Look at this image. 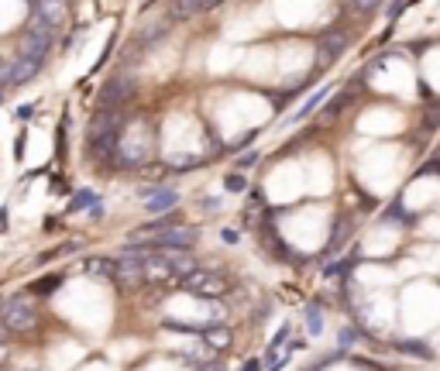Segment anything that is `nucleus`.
<instances>
[{"label": "nucleus", "mask_w": 440, "mask_h": 371, "mask_svg": "<svg viewBox=\"0 0 440 371\" xmlns=\"http://www.w3.org/2000/svg\"><path fill=\"white\" fill-rule=\"evenodd\" d=\"M52 31H55V28H48L45 21H38V17L31 14V21H28V31L21 35V55L45 62V55H48V48H52Z\"/></svg>", "instance_id": "f257e3e1"}, {"label": "nucleus", "mask_w": 440, "mask_h": 371, "mask_svg": "<svg viewBox=\"0 0 440 371\" xmlns=\"http://www.w3.org/2000/svg\"><path fill=\"white\" fill-rule=\"evenodd\" d=\"M183 289L186 292H193V296H206V299H217V296H224L231 282L224 279V275H217V272H206V268H193L186 279H183Z\"/></svg>", "instance_id": "f03ea898"}, {"label": "nucleus", "mask_w": 440, "mask_h": 371, "mask_svg": "<svg viewBox=\"0 0 440 371\" xmlns=\"http://www.w3.org/2000/svg\"><path fill=\"white\" fill-rule=\"evenodd\" d=\"M0 320H3V327L10 330V333H24V330L35 327V320H38V310L24 299V296H17V299H10L3 310H0Z\"/></svg>", "instance_id": "7ed1b4c3"}, {"label": "nucleus", "mask_w": 440, "mask_h": 371, "mask_svg": "<svg viewBox=\"0 0 440 371\" xmlns=\"http://www.w3.org/2000/svg\"><path fill=\"white\" fill-rule=\"evenodd\" d=\"M200 241V231L197 227H186V224H169L159 231V245L155 247H193Z\"/></svg>", "instance_id": "20e7f679"}, {"label": "nucleus", "mask_w": 440, "mask_h": 371, "mask_svg": "<svg viewBox=\"0 0 440 371\" xmlns=\"http://www.w3.org/2000/svg\"><path fill=\"white\" fill-rule=\"evenodd\" d=\"M118 162L127 168H138V165L148 162V141L145 138H124L118 141Z\"/></svg>", "instance_id": "39448f33"}, {"label": "nucleus", "mask_w": 440, "mask_h": 371, "mask_svg": "<svg viewBox=\"0 0 440 371\" xmlns=\"http://www.w3.org/2000/svg\"><path fill=\"white\" fill-rule=\"evenodd\" d=\"M131 93H134V80H131V76H118V80H111L107 86H104L100 103L111 107V110H118L124 100H131Z\"/></svg>", "instance_id": "423d86ee"}, {"label": "nucleus", "mask_w": 440, "mask_h": 371, "mask_svg": "<svg viewBox=\"0 0 440 371\" xmlns=\"http://www.w3.org/2000/svg\"><path fill=\"white\" fill-rule=\"evenodd\" d=\"M344 48H348V31H327L320 38V45H317V62H320V66H330Z\"/></svg>", "instance_id": "0eeeda50"}, {"label": "nucleus", "mask_w": 440, "mask_h": 371, "mask_svg": "<svg viewBox=\"0 0 440 371\" xmlns=\"http://www.w3.org/2000/svg\"><path fill=\"white\" fill-rule=\"evenodd\" d=\"M213 7H220V0H172L169 17H172V21H186V17L206 14V10H213Z\"/></svg>", "instance_id": "6e6552de"}, {"label": "nucleus", "mask_w": 440, "mask_h": 371, "mask_svg": "<svg viewBox=\"0 0 440 371\" xmlns=\"http://www.w3.org/2000/svg\"><path fill=\"white\" fill-rule=\"evenodd\" d=\"M162 251H165V261H169V268H172L176 279H186L193 268H200L197 258L190 254V247H162Z\"/></svg>", "instance_id": "1a4fd4ad"}, {"label": "nucleus", "mask_w": 440, "mask_h": 371, "mask_svg": "<svg viewBox=\"0 0 440 371\" xmlns=\"http://www.w3.org/2000/svg\"><path fill=\"white\" fill-rule=\"evenodd\" d=\"M35 17L45 21L48 28H59L69 17V7H66V0H35Z\"/></svg>", "instance_id": "9d476101"}, {"label": "nucleus", "mask_w": 440, "mask_h": 371, "mask_svg": "<svg viewBox=\"0 0 440 371\" xmlns=\"http://www.w3.org/2000/svg\"><path fill=\"white\" fill-rule=\"evenodd\" d=\"M176 203H179V193H176V189H145V210H148V213L176 210Z\"/></svg>", "instance_id": "9b49d317"}, {"label": "nucleus", "mask_w": 440, "mask_h": 371, "mask_svg": "<svg viewBox=\"0 0 440 371\" xmlns=\"http://www.w3.org/2000/svg\"><path fill=\"white\" fill-rule=\"evenodd\" d=\"M38 73H41V62H38V59L17 55V59H14V80H10V86H21V82L35 80Z\"/></svg>", "instance_id": "f8f14e48"}, {"label": "nucleus", "mask_w": 440, "mask_h": 371, "mask_svg": "<svg viewBox=\"0 0 440 371\" xmlns=\"http://www.w3.org/2000/svg\"><path fill=\"white\" fill-rule=\"evenodd\" d=\"M203 340L210 347H217V351H227L231 340H234V330L224 327V323H210V327H203Z\"/></svg>", "instance_id": "ddd939ff"}, {"label": "nucleus", "mask_w": 440, "mask_h": 371, "mask_svg": "<svg viewBox=\"0 0 440 371\" xmlns=\"http://www.w3.org/2000/svg\"><path fill=\"white\" fill-rule=\"evenodd\" d=\"M114 268H118V258H86L83 261V272L93 279H114Z\"/></svg>", "instance_id": "4468645a"}, {"label": "nucleus", "mask_w": 440, "mask_h": 371, "mask_svg": "<svg viewBox=\"0 0 440 371\" xmlns=\"http://www.w3.org/2000/svg\"><path fill=\"white\" fill-rule=\"evenodd\" d=\"M351 238V220L348 217H341L337 224H334V234H330V241H327V254H334V251H341V245Z\"/></svg>", "instance_id": "2eb2a0df"}, {"label": "nucleus", "mask_w": 440, "mask_h": 371, "mask_svg": "<svg viewBox=\"0 0 440 371\" xmlns=\"http://www.w3.org/2000/svg\"><path fill=\"white\" fill-rule=\"evenodd\" d=\"M327 93H330V86H320V89H317V93H313V96H310V100H306V103L299 107V114H296L292 121H303V117H310V114H313V110L320 107L323 100H327Z\"/></svg>", "instance_id": "dca6fc26"}, {"label": "nucleus", "mask_w": 440, "mask_h": 371, "mask_svg": "<svg viewBox=\"0 0 440 371\" xmlns=\"http://www.w3.org/2000/svg\"><path fill=\"white\" fill-rule=\"evenodd\" d=\"M402 354H416V358H434V351L427 347V344H420V340H399L396 344Z\"/></svg>", "instance_id": "f3484780"}, {"label": "nucleus", "mask_w": 440, "mask_h": 371, "mask_svg": "<svg viewBox=\"0 0 440 371\" xmlns=\"http://www.w3.org/2000/svg\"><path fill=\"white\" fill-rule=\"evenodd\" d=\"M165 31H169V21H159V24H148V28H145V31L138 35V41H141V45H152V41H159L162 35H165Z\"/></svg>", "instance_id": "a211bd4d"}, {"label": "nucleus", "mask_w": 440, "mask_h": 371, "mask_svg": "<svg viewBox=\"0 0 440 371\" xmlns=\"http://www.w3.org/2000/svg\"><path fill=\"white\" fill-rule=\"evenodd\" d=\"M97 203V193H90V189H83V193H76V200L69 203V210L76 213V210H83V206H93Z\"/></svg>", "instance_id": "6ab92c4d"}, {"label": "nucleus", "mask_w": 440, "mask_h": 371, "mask_svg": "<svg viewBox=\"0 0 440 371\" xmlns=\"http://www.w3.org/2000/svg\"><path fill=\"white\" fill-rule=\"evenodd\" d=\"M306 327H310V333H320V330H323V317H320V310H317V306H310V310H306Z\"/></svg>", "instance_id": "aec40b11"}, {"label": "nucleus", "mask_w": 440, "mask_h": 371, "mask_svg": "<svg viewBox=\"0 0 440 371\" xmlns=\"http://www.w3.org/2000/svg\"><path fill=\"white\" fill-rule=\"evenodd\" d=\"M10 80H14V59L0 62V89H3V86H10Z\"/></svg>", "instance_id": "412c9836"}, {"label": "nucleus", "mask_w": 440, "mask_h": 371, "mask_svg": "<svg viewBox=\"0 0 440 371\" xmlns=\"http://www.w3.org/2000/svg\"><path fill=\"white\" fill-rule=\"evenodd\" d=\"M224 186H227L231 193H244V189H248V179H244V175H227Z\"/></svg>", "instance_id": "4be33fe9"}, {"label": "nucleus", "mask_w": 440, "mask_h": 371, "mask_svg": "<svg viewBox=\"0 0 440 371\" xmlns=\"http://www.w3.org/2000/svg\"><path fill=\"white\" fill-rule=\"evenodd\" d=\"M351 7H355L358 14H371V10H378V7H382V0H355Z\"/></svg>", "instance_id": "5701e85b"}, {"label": "nucleus", "mask_w": 440, "mask_h": 371, "mask_svg": "<svg viewBox=\"0 0 440 371\" xmlns=\"http://www.w3.org/2000/svg\"><path fill=\"white\" fill-rule=\"evenodd\" d=\"M251 141H255V131H248V134H244V138H238V141H234V145H231V152H241V148H248V145H251Z\"/></svg>", "instance_id": "b1692460"}, {"label": "nucleus", "mask_w": 440, "mask_h": 371, "mask_svg": "<svg viewBox=\"0 0 440 371\" xmlns=\"http://www.w3.org/2000/svg\"><path fill=\"white\" fill-rule=\"evenodd\" d=\"M62 286V279L55 275V279H41V286H38V292H52V289H59Z\"/></svg>", "instance_id": "393cba45"}, {"label": "nucleus", "mask_w": 440, "mask_h": 371, "mask_svg": "<svg viewBox=\"0 0 440 371\" xmlns=\"http://www.w3.org/2000/svg\"><path fill=\"white\" fill-rule=\"evenodd\" d=\"M255 162H258V155H255V152H248V155H241V159H238V168H251Z\"/></svg>", "instance_id": "a878e982"}, {"label": "nucleus", "mask_w": 440, "mask_h": 371, "mask_svg": "<svg viewBox=\"0 0 440 371\" xmlns=\"http://www.w3.org/2000/svg\"><path fill=\"white\" fill-rule=\"evenodd\" d=\"M285 337H289V323H282V327H279L276 340H272V347H282V344H285Z\"/></svg>", "instance_id": "bb28decb"}, {"label": "nucleus", "mask_w": 440, "mask_h": 371, "mask_svg": "<svg viewBox=\"0 0 440 371\" xmlns=\"http://www.w3.org/2000/svg\"><path fill=\"white\" fill-rule=\"evenodd\" d=\"M355 337H358L355 330H341V347H351V344H355Z\"/></svg>", "instance_id": "cd10ccee"}, {"label": "nucleus", "mask_w": 440, "mask_h": 371, "mask_svg": "<svg viewBox=\"0 0 440 371\" xmlns=\"http://www.w3.org/2000/svg\"><path fill=\"white\" fill-rule=\"evenodd\" d=\"M406 10V0H392V7H389V17H396V14H402Z\"/></svg>", "instance_id": "c85d7f7f"}, {"label": "nucleus", "mask_w": 440, "mask_h": 371, "mask_svg": "<svg viewBox=\"0 0 440 371\" xmlns=\"http://www.w3.org/2000/svg\"><path fill=\"white\" fill-rule=\"evenodd\" d=\"M197 371H227V368H224V365H217V361H203Z\"/></svg>", "instance_id": "c756f323"}, {"label": "nucleus", "mask_w": 440, "mask_h": 371, "mask_svg": "<svg viewBox=\"0 0 440 371\" xmlns=\"http://www.w3.org/2000/svg\"><path fill=\"white\" fill-rule=\"evenodd\" d=\"M35 114V107H17V121H28Z\"/></svg>", "instance_id": "7c9ffc66"}, {"label": "nucleus", "mask_w": 440, "mask_h": 371, "mask_svg": "<svg viewBox=\"0 0 440 371\" xmlns=\"http://www.w3.org/2000/svg\"><path fill=\"white\" fill-rule=\"evenodd\" d=\"M241 371H262V361H248V365H244Z\"/></svg>", "instance_id": "2f4dec72"}, {"label": "nucleus", "mask_w": 440, "mask_h": 371, "mask_svg": "<svg viewBox=\"0 0 440 371\" xmlns=\"http://www.w3.org/2000/svg\"><path fill=\"white\" fill-rule=\"evenodd\" d=\"M7 227V210H0V231Z\"/></svg>", "instance_id": "473e14b6"}, {"label": "nucleus", "mask_w": 440, "mask_h": 371, "mask_svg": "<svg viewBox=\"0 0 440 371\" xmlns=\"http://www.w3.org/2000/svg\"><path fill=\"white\" fill-rule=\"evenodd\" d=\"M3 361H7V347L0 344V365H3Z\"/></svg>", "instance_id": "72a5a7b5"}, {"label": "nucleus", "mask_w": 440, "mask_h": 371, "mask_svg": "<svg viewBox=\"0 0 440 371\" xmlns=\"http://www.w3.org/2000/svg\"><path fill=\"white\" fill-rule=\"evenodd\" d=\"M3 333H10V330L3 327V320H0V340H3Z\"/></svg>", "instance_id": "f704fd0d"}]
</instances>
